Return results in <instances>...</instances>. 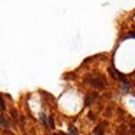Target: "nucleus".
<instances>
[{
    "label": "nucleus",
    "mask_w": 135,
    "mask_h": 135,
    "mask_svg": "<svg viewBox=\"0 0 135 135\" xmlns=\"http://www.w3.org/2000/svg\"><path fill=\"white\" fill-rule=\"evenodd\" d=\"M6 126H7V122L4 120V117H1V127H3V128H6Z\"/></svg>",
    "instance_id": "5"
},
{
    "label": "nucleus",
    "mask_w": 135,
    "mask_h": 135,
    "mask_svg": "<svg viewBox=\"0 0 135 135\" xmlns=\"http://www.w3.org/2000/svg\"><path fill=\"white\" fill-rule=\"evenodd\" d=\"M96 96H98L96 93H89V94L86 95V98H85V106H90V105L95 101Z\"/></svg>",
    "instance_id": "2"
},
{
    "label": "nucleus",
    "mask_w": 135,
    "mask_h": 135,
    "mask_svg": "<svg viewBox=\"0 0 135 135\" xmlns=\"http://www.w3.org/2000/svg\"><path fill=\"white\" fill-rule=\"evenodd\" d=\"M86 82H89L93 86H95V88H102V86L106 85L105 79L101 78V77H93V78H88L86 79Z\"/></svg>",
    "instance_id": "1"
},
{
    "label": "nucleus",
    "mask_w": 135,
    "mask_h": 135,
    "mask_svg": "<svg viewBox=\"0 0 135 135\" xmlns=\"http://www.w3.org/2000/svg\"><path fill=\"white\" fill-rule=\"evenodd\" d=\"M89 118H90V119H93V120H94L95 119V117H94V114H93V113H89Z\"/></svg>",
    "instance_id": "8"
},
{
    "label": "nucleus",
    "mask_w": 135,
    "mask_h": 135,
    "mask_svg": "<svg viewBox=\"0 0 135 135\" xmlns=\"http://www.w3.org/2000/svg\"><path fill=\"white\" fill-rule=\"evenodd\" d=\"M0 102H1V111H4V110H5V105H4V99L3 98H1Z\"/></svg>",
    "instance_id": "7"
},
{
    "label": "nucleus",
    "mask_w": 135,
    "mask_h": 135,
    "mask_svg": "<svg viewBox=\"0 0 135 135\" xmlns=\"http://www.w3.org/2000/svg\"><path fill=\"white\" fill-rule=\"evenodd\" d=\"M49 122H50V127H51V128H54V126H55V122H54L52 117H50V119H49Z\"/></svg>",
    "instance_id": "6"
},
{
    "label": "nucleus",
    "mask_w": 135,
    "mask_h": 135,
    "mask_svg": "<svg viewBox=\"0 0 135 135\" xmlns=\"http://www.w3.org/2000/svg\"><path fill=\"white\" fill-rule=\"evenodd\" d=\"M40 120H41V123H43L45 127L47 126V120H46V116H45V114H41L40 116Z\"/></svg>",
    "instance_id": "4"
},
{
    "label": "nucleus",
    "mask_w": 135,
    "mask_h": 135,
    "mask_svg": "<svg viewBox=\"0 0 135 135\" xmlns=\"http://www.w3.org/2000/svg\"><path fill=\"white\" fill-rule=\"evenodd\" d=\"M106 124H107L106 122L101 123L100 126L95 129V135H104V130H105V126H106Z\"/></svg>",
    "instance_id": "3"
}]
</instances>
